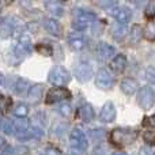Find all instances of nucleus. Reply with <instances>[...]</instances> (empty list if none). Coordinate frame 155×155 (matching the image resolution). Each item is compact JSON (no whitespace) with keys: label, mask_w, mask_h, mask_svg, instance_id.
I'll use <instances>...</instances> for the list:
<instances>
[{"label":"nucleus","mask_w":155,"mask_h":155,"mask_svg":"<svg viewBox=\"0 0 155 155\" xmlns=\"http://www.w3.org/2000/svg\"><path fill=\"white\" fill-rule=\"evenodd\" d=\"M136 137L137 132L129 128H116L110 132V140L113 144L118 147H125L128 144H132L136 140Z\"/></svg>","instance_id":"f257e3e1"},{"label":"nucleus","mask_w":155,"mask_h":155,"mask_svg":"<svg viewBox=\"0 0 155 155\" xmlns=\"http://www.w3.org/2000/svg\"><path fill=\"white\" fill-rule=\"evenodd\" d=\"M48 80L54 86H65L71 80V75L68 70H65L61 65H56L49 71Z\"/></svg>","instance_id":"f03ea898"},{"label":"nucleus","mask_w":155,"mask_h":155,"mask_svg":"<svg viewBox=\"0 0 155 155\" xmlns=\"http://www.w3.org/2000/svg\"><path fill=\"white\" fill-rule=\"evenodd\" d=\"M137 104L142 107L143 110H148L153 107V105L155 104V91L153 87H144L140 88L139 94H137Z\"/></svg>","instance_id":"7ed1b4c3"},{"label":"nucleus","mask_w":155,"mask_h":155,"mask_svg":"<svg viewBox=\"0 0 155 155\" xmlns=\"http://www.w3.org/2000/svg\"><path fill=\"white\" fill-rule=\"evenodd\" d=\"M70 144L72 150L76 151H86L87 150V137H86L84 132L80 128H74L70 135Z\"/></svg>","instance_id":"20e7f679"},{"label":"nucleus","mask_w":155,"mask_h":155,"mask_svg":"<svg viewBox=\"0 0 155 155\" xmlns=\"http://www.w3.org/2000/svg\"><path fill=\"white\" fill-rule=\"evenodd\" d=\"M95 84L101 90H109V88H112L113 84H114V76H113L112 71L107 70V68H101L97 72Z\"/></svg>","instance_id":"39448f33"},{"label":"nucleus","mask_w":155,"mask_h":155,"mask_svg":"<svg viewBox=\"0 0 155 155\" xmlns=\"http://www.w3.org/2000/svg\"><path fill=\"white\" fill-rule=\"evenodd\" d=\"M71 98V93L64 87H53L46 94V104H57Z\"/></svg>","instance_id":"423d86ee"},{"label":"nucleus","mask_w":155,"mask_h":155,"mask_svg":"<svg viewBox=\"0 0 155 155\" xmlns=\"http://www.w3.org/2000/svg\"><path fill=\"white\" fill-rule=\"evenodd\" d=\"M74 74H75V78L79 82H88L93 78V67L87 61H79L76 63Z\"/></svg>","instance_id":"0eeeda50"},{"label":"nucleus","mask_w":155,"mask_h":155,"mask_svg":"<svg viewBox=\"0 0 155 155\" xmlns=\"http://www.w3.org/2000/svg\"><path fill=\"white\" fill-rule=\"evenodd\" d=\"M107 12H109L117 22L124 23V25L128 23L132 18V11L129 10L127 5H114V7L110 8Z\"/></svg>","instance_id":"6e6552de"},{"label":"nucleus","mask_w":155,"mask_h":155,"mask_svg":"<svg viewBox=\"0 0 155 155\" xmlns=\"http://www.w3.org/2000/svg\"><path fill=\"white\" fill-rule=\"evenodd\" d=\"M95 53H97V59L101 60V61H107L109 59H114V48H113L112 45H109V44L106 42H101L98 46H97L95 49Z\"/></svg>","instance_id":"1a4fd4ad"},{"label":"nucleus","mask_w":155,"mask_h":155,"mask_svg":"<svg viewBox=\"0 0 155 155\" xmlns=\"http://www.w3.org/2000/svg\"><path fill=\"white\" fill-rule=\"evenodd\" d=\"M31 49H33V45H31V41H30V38L22 35V37L18 40V42H16L14 51H15L16 56L25 57V56H27V54L31 52Z\"/></svg>","instance_id":"9d476101"},{"label":"nucleus","mask_w":155,"mask_h":155,"mask_svg":"<svg viewBox=\"0 0 155 155\" xmlns=\"http://www.w3.org/2000/svg\"><path fill=\"white\" fill-rule=\"evenodd\" d=\"M116 118V107L112 102H106L102 106L101 113H99V120L102 123H112Z\"/></svg>","instance_id":"9b49d317"},{"label":"nucleus","mask_w":155,"mask_h":155,"mask_svg":"<svg viewBox=\"0 0 155 155\" xmlns=\"http://www.w3.org/2000/svg\"><path fill=\"white\" fill-rule=\"evenodd\" d=\"M68 44L70 46L74 49V51H82L86 46L87 41H86V37L80 33H71L68 35Z\"/></svg>","instance_id":"f8f14e48"},{"label":"nucleus","mask_w":155,"mask_h":155,"mask_svg":"<svg viewBox=\"0 0 155 155\" xmlns=\"http://www.w3.org/2000/svg\"><path fill=\"white\" fill-rule=\"evenodd\" d=\"M44 27L49 34L54 35V37H61V26L54 18H48L44 21Z\"/></svg>","instance_id":"ddd939ff"},{"label":"nucleus","mask_w":155,"mask_h":155,"mask_svg":"<svg viewBox=\"0 0 155 155\" xmlns=\"http://www.w3.org/2000/svg\"><path fill=\"white\" fill-rule=\"evenodd\" d=\"M42 95H44V86L42 84H34L27 91V98H29V101L33 102V104H38V102L42 99Z\"/></svg>","instance_id":"4468645a"},{"label":"nucleus","mask_w":155,"mask_h":155,"mask_svg":"<svg viewBox=\"0 0 155 155\" xmlns=\"http://www.w3.org/2000/svg\"><path fill=\"white\" fill-rule=\"evenodd\" d=\"M137 87H139L137 82L135 79H132V78H125L120 84L121 91H123L124 94H127V95H132V94H135L136 90H137Z\"/></svg>","instance_id":"2eb2a0df"},{"label":"nucleus","mask_w":155,"mask_h":155,"mask_svg":"<svg viewBox=\"0 0 155 155\" xmlns=\"http://www.w3.org/2000/svg\"><path fill=\"white\" fill-rule=\"evenodd\" d=\"M127 67V57L124 54H116L114 59L110 61V68L116 72H123Z\"/></svg>","instance_id":"dca6fc26"},{"label":"nucleus","mask_w":155,"mask_h":155,"mask_svg":"<svg viewBox=\"0 0 155 155\" xmlns=\"http://www.w3.org/2000/svg\"><path fill=\"white\" fill-rule=\"evenodd\" d=\"M14 18H11V16H8V18H4L2 21V37L3 38H7L8 35L12 34V31L15 30L16 27V23L15 22H12Z\"/></svg>","instance_id":"f3484780"},{"label":"nucleus","mask_w":155,"mask_h":155,"mask_svg":"<svg viewBox=\"0 0 155 155\" xmlns=\"http://www.w3.org/2000/svg\"><path fill=\"white\" fill-rule=\"evenodd\" d=\"M144 35V30L142 29L140 25H134L131 27V31H129V35H128V42L129 44H137L142 37Z\"/></svg>","instance_id":"a211bd4d"},{"label":"nucleus","mask_w":155,"mask_h":155,"mask_svg":"<svg viewBox=\"0 0 155 155\" xmlns=\"http://www.w3.org/2000/svg\"><path fill=\"white\" fill-rule=\"evenodd\" d=\"M45 7L48 12L53 16H61L64 14V5L60 2H45Z\"/></svg>","instance_id":"6ab92c4d"},{"label":"nucleus","mask_w":155,"mask_h":155,"mask_svg":"<svg viewBox=\"0 0 155 155\" xmlns=\"http://www.w3.org/2000/svg\"><path fill=\"white\" fill-rule=\"evenodd\" d=\"M110 33H112L113 38L121 40V38L128 33V29H127V25L120 23V22H116V23H113L112 27H110Z\"/></svg>","instance_id":"aec40b11"},{"label":"nucleus","mask_w":155,"mask_h":155,"mask_svg":"<svg viewBox=\"0 0 155 155\" xmlns=\"http://www.w3.org/2000/svg\"><path fill=\"white\" fill-rule=\"evenodd\" d=\"M74 18H78V19H83V21L86 22H94L97 19V15L93 12H90V11H86L83 10V8H75L74 10Z\"/></svg>","instance_id":"412c9836"},{"label":"nucleus","mask_w":155,"mask_h":155,"mask_svg":"<svg viewBox=\"0 0 155 155\" xmlns=\"http://www.w3.org/2000/svg\"><path fill=\"white\" fill-rule=\"evenodd\" d=\"M79 116H80V118H82L83 121H86V123L91 121L94 118V109H93V106H91L90 104L82 105V106H80V109H79Z\"/></svg>","instance_id":"4be33fe9"},{"label":"nucleus","mask_w":155,"mask_h":155,"mask_svg":"<svg viewBox=\"0 0 155 155\" xmlns=\"http://www.w3.org/2000/svg\"><path fill=\"white\" fill-rule=\"evenodd\" d=\"M12 113H14V116H16V117L25 118L27 116V113H29V107H27L26 104H22V102H19V104H16L15 106H14Z\"/></svg>","instance_id":"5701e85b"},{"label":"nucleus","mask_w":155,"mask_h":155,"mask_svg":"<svg viewBox=\"0 0 155 155\" xmlns=\"http://www.w3.org/2000/svg\"><path fill=\"white\" fill-rule=\"evenodd\" d=\"M2 129L5 135H15V123L4 118V120L2 121Z\"/></svg>","instance_id":"b1692460"},{"label":"nucleus","mask_w":155,"mask_h":155,"mask_svg":"<svg viewBox=\"0 0 155 155\" xmlns=\"http://www.w3.org/2000/svg\"><path fill=\"white\" fill-rule=\"evenodd\" d=\"M88 26V22L83 21V19H78V18H74L72 21V27L76 30V31H83L86 30Z\"/></svg>","instance_id":"393cba45"},{"label":"nucleus","mask_w":155,"mask_h":155,"mask_svg":"<svg viewBox=\"0 0 155 155\" xmlns=\"http://www.w3.org/2000/svg\"><path fill=\"white\" fill-rule=\"evenodd\" d=\"M35 49L44 56H52V48L49 45H46V44H40V45H37Z\"/></svg>","instance_id":"a878e982"},{"label":"nucleus","mask_w":155,"mask_h":155,"mask_svg":"<svg viewBox=\"0 0 155 155\" xmlns=\"http://www.w3.org/2000/svg\"><path fill=\"white\" fill-rule=\"evenodd\" d=\"M144 137V142L150 146H155V131H147L143 135Z\"/></svg>","instance_id":"bb28decb"},{"label":"nucleus","mask_w":155,"mask_h":155,"mask_svg":"<svg viewBox=\"0 0 155 155\" xmlns=\"http://www.w3.org/2000/svg\"><path fill=\"white\" fill-rule=\"evenodd\" d=\"M146 79H147V82L153 83L155 84V67H148L147 70H146Z\"/></svg>","instance_id":"cd10ccee"},{"label":"nucleus","mask_w":155,"mask_h":155,"mask_svg":"<svg viewBox=\"0 0 155 155\" xmlns=\"http://www.w3.org/2000/svg\"><path fill=\"white\" fill-rule=\"evenodd\" d=\"M27 87V82L23 79H18V82H16V86H15V91L18 94H23L25 90H26Z\"/></svg>","instance_id":"c85d7f7f"},{"label":"nucleus","mask_w":155,"mask_h":155,"mask_svg":"<svg viewBox=\"0 0 155 155\" xmlns=\"http://www.w3.org/2000/svg\"><path fill=\"white\" fill-rule=\"evenodd\" d=\"M144 37L147 38V40H155V26L153 25H148L147 27H146L144 30Z\"/></svg>","instance_id":"c756f323"},{"label":"nucleus","mask_w":155,"mask_h":155,"mask_svg":"<svg viewBox=\"0 0 155 155\" xmlns=\"http://www.w3.org/2000/svg\"><path fill=\"white\" fill-rule=\"evenodd\" d=\"M57 112L60 113L61 116H68L71 113V105L70 104H61L59 105V107H57Z\"/></svg>","instance_id":"7c9ffc66"},{"label":"nucleus","mask_w":155,"mask_h":155,"mask_svg":"<svg viewBox=\"0 0 155 155\" xmlns=\"http://www.w3.org/2000/svg\"><path fill=\"white\" fill-rule=\"evenodd\" d=\"M144 14H146L147 18H153V16L155 15V2L154 0L147 4V7H146V10H144Z\"/></svg>","instance_id":"2f4dec72"},{"label":"nucleus","mask_w":155,"mask_h":155,"mask_svg":"<svg viewBox=\"0 0 155 155\" xmlns=\"http://www.w3.org/2000/svg\"><path fill=\"white\" fill-rule=\"evenodd\" d=\"M0 101H2V112L5 113L8 110V105H11V99H8V98H5L4 95H2Z\"/></svg>","instance_id":"473e14b6"},{"label":"nucleus","mask_w":155,"mask_h":155,"mask_svg":"<svg viewBox=\"0 0 155 155\" xmlns=\"http://www.w3.org/2000/svg\"><path fill=\"white\" fill-rule=\"evenodd\" d=\"M0 155H15V150H14V147H11V146H4V147L2 148V154Z\"/></svg>","instance_id":"72a5a7b5"},{"label":"nucleus","mask_w":155,"mask_h":155,"mask_svg":"<svg viewBox=\"0 0 155 155\" xmlns=\"http://www.w3.org/2000/svg\"><path fill=\"white\" fill-rule=\"evenodd\" d=\"M42 155H60V151L57 148H46Z\"/></svg>","instance_id":"f704fd0d"},{"label":"nucleus","mask_w":155,"mask_h":155,"mask_svg":"<svg viewBox=\"0 0 155 155\" xmlns=\"http://www.w3.org/2000/svg\"><path fill=\"white\" fill-rule=\"evenodd\" d=\"M146 125H150V127H155V116H151V117H146V121H144Z\"/></svg>","instance_id":"c9c22d12"},{"label":"nucleus","mask_w":155,"mask_h":155,"mask_svg":"<svg viewBox=\"0 0 155 155\" xmlns=\"http://www.w3.org/2000/svg\"><path fill=\"white\" fill-rule=\"evenodd\" d=\"M112 155H127V154H124V153H114V154H112Z\"/></svg>","instance_id":"e433bc0d"}]
</instances>
